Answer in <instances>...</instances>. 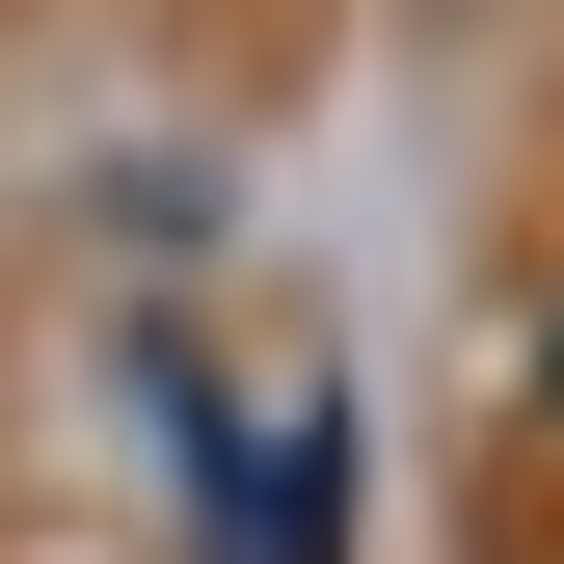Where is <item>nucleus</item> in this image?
<instances>
[{
	"label": "nucleus",
	"mask_w": 564,
	"mask_h": 564,
	"mask_svg": "<svg viewBox=\"0 0 564 564\" xmlns=\"http://www.w3.org/2000/svg\"><path fill=\"white\" fill-rule=\"evenodd\" d=\"M216 564H323V403L296 431H216Z\"/></svg>",
	"instance_id": "nucleus-1"
}]
</instances>
